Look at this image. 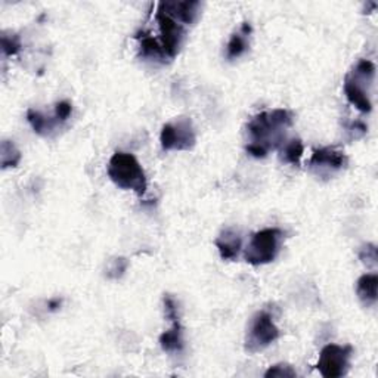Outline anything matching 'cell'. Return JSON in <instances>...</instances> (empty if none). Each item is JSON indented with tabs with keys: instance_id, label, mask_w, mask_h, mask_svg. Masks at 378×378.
<instances>
[{
	"instance_id": "3",
	"label": "cell",
	"mask_w": 378,
	"mask_h": 378,
	"mask_svg": "<svg viewBox=\"0 0 378 378\" xmlns=\"http://www.w3.org/2000/svg\"><path fill=\"white\" fill-rule=\"evenodd\" d=\"M375 64L369 59H359L356 65L346 74L345 95L347 101L361 112H371L372 103L369 90L375 78Z\"/></svg>"
},
{
	"instance_id": "4",
	"label": "cell",
	"mask_w": 378,
	"mask_h": 378,
	"mask_svg": "<svg viewBox=\"0 0 378 378\" xmlns=\"http://www.w3.org/2000/svg\"><path fill=\"white\" fill-rule=\"evenodd\" d=\"M284 232L280 228H266L253 233L244 251L246 262L253 266H262L273 262L280 254Z\"/></svg>"
},
{
	"instance_id": "15",
	"label": "cell",
	"mask_w": 378,
	"mask_h": 378,
	"mask_svg": "<svg viewBox=\"0 0 378 378\" xmlns=\"http://www.w3.org/2000/svg\"><path fill=\"white\" fill-rule=\"evenodd\" d=\"M136 38L139 41V51H141L142 58L152 59V61H162V63L169 59L162 48V43L157 42L151 34L142 31L136 36Z\"/></svg>"
},
{
	"instance_id": "21",
	"label": "cell",
	"mask_w": 378,
	"mask_h": 378,
	"mask_svg": "<svg viewBox=\"0 0 378 378\" xmlns=\"http://www.w3.org/2000/svg\"><path fill=\"white\" fill-rule=\"evenodd\" d=\"M266 378H295L297 372L295 369L290 365V364H275L272 365L266 372H265Z\"/></svg>"
},
{
	"instance_id": "1",
	"label": "cell",
	"mask_w": 378,
	"mask_h": 378,
	"mask_svg": "<svg viewBox=\"0 0 378 378\" xmlns=\"http://www.w3.org/2000/svg\"><path fill=\"white\" fill-rule=\"evenodd\" d=\"M294 123V114L285 108L263 111L247 125L246 151L254 158H265L272 149H280L287 141V130Z\"/></svg>"
},
{
	"instance_id": "18",
	"label": "cell",
	"mask_w": 378,
	"mask_h": 378,
	"mask_svg": "<svg viewBox=\"0 0 378 378\" xmlns=\"http://www.w3.org/2000/svg\"><path fill=\"white\" fill-rule=\"evenodd\" d=\"M21 162V151L16 148L14 141H2L0 144V164H2V169H11L16 167Z\"/></svg>"
},
{
	"instance_id": "24",
	"label": "cell",
	"mask_w": 378,
	"mask_h": 378,
	"mask_svg": "<svg viewBox=\"0 0 378 378\" xmlns=\"http://www.w3.org/2000/svg\"><path fill=\"white\" fill-rule=\"evenodd\" d=\"M349 130L352 132L353 137L357 139V137H362V136L367 133V126H365L362 122H355V123L350 126Z\"/></svg>"
},
{
	"instance_id": "9",
	"label": "cell",
	"mask_w": 378,
	"mask_h": 378,
	"mask_svg": "<svg viewBox=\"0 0 378 378\" xmlns=\"http://www.w3.org/2000/svg\"><path fill=\"white\" fill-rule=\"evenodd\" d=\"M164 313L172 322V327L160 335V346L167 353H181L185 349L184 340V327L181 324V316H179L177 302L170 294H166L163 298Z\"/></svg>"
},
{
	"instance_id": "12",
	"label": "cell",
	"mask_w": 378,
	"mask_h": 378,
	"mask_svg": "<svg viewBox=\"0 0 378 378\" xmlns=\"http://www.w3.org/2000/svg\"><path fill=\"white\" fill-rule=\"evenodd\" d=\"M214 246L219 254H221L222 261L233 262L243 248V238L238 231L232 228H226L219 233V236L214 241Z\"/></svg>"
},
{
	"instance_id": "19",
	"label": "cell",
	"mask_w": 378,
	"mask_h": 378,
	"mask_svg": "<svg viewBox=\"0 0 378 378\" xmlns=\"http://www.w3.org/2000/svg\"><path fill=\"white\" fill-rule=\"evenodd\" d=\"M129 268V261L126 257H115L107 266V278L110 280H120Z\"/></svg>"
},
{
	"instance_id": "25",
	"label": "cell",
	"mask_w": 378,
	"mask_h": 378,
	"mask_svg": "<svg viewBox=\"0 0 378 378\" xmlns=\"http://www.w3.org/2000/svg\"><path fill=\"white\" fill-rule=\"evenodd\" d=\"M61 303H63L61 298H52V300H49V303H48L49 310H56V309H59V306H61Z\"/></svg>"
},
{
	"instance_id": "11",
	"label": "cell",
	"mask_w": 378,
	"mask_h": 378,
	"mask_svg": "<svg viewBox=\"0 0 378 378\" xmlns=\"http://www.w3.org/2000/svg\"><path fill=\"white\" fill-rule=\"evenodd\" d=\"M160 6L164 12L173 16L182 26H192L201 15L203 4L198 0H182V2H162Z\"/></svg>"
},
{
	"instance_id": "8",
	"label": "cell",
	"mask_w": 378,
	"mask_h": 378,
	"mask_svg": "<svg viewBox=\"0 0 378 378\" xmlns=\"http://www.w3.org/2000/svg\"><path fill=\"white\" fill-rule=\"evenodd\" d=\"M155 19L158 23V28H160L162 36V48L169 59H173L181 52V48L185 41V27L176 21L173 16H170L167 12H164L160 6L157 9Z\"/></svg>"
},
{
	"instance_id": "17",
	"label": "cell",
	"mask_w": 378,
	"mask_h": 378,
	"mask_svg": "<svg viewBox=\"0 0 378 378\" xmlns=\"http://www.w3.org/2000/svg\"><path fill=\"white\" fill-rule=\"evenodd\" d=\"M27 122L30 123L34 133L41 135V136H48L53 130L55 125L58 123V120H52V118L46 117L41 111L33 110V108L27 111Z\"/></svg>"
},
{
	"instance_id": "14",
	"label": "cell",
	"mask_w": 378,
	"mask_h": 378,
	"mask_svg": "<svg viewBox=\"0 0 378 378\" xmlns=\"http://www.w3.org/2000/svg\"><path fill=\"white\" fill-rule=\"evenodd\" d=\"M377 287L378 275L375 272L365 273L356 281V294L365 306H372L377 303Z\"/></svg>"
},
{
	"instance_id": "23",
	"label": "cell",
	"mask_w": 378,
	"mask_h": 378,
	"mask_svg": "<svg viewBox=\"0 0 378 378\" xmlns=\"http://www.w3.org/2000/svg\"><path fill=\"white\" fill-rule=\"evenodd\" d=\"M73 107L68 101H61L55 105V118L58 122H67L71 115Z\"/></svg>"
},
{
	"instance_id": "13",
	"label": "cell",
	"mask_w": 378,
	"mask_h": 378,
	"mask_svg": "<svg viewBox=\"0 0 378 378\" xmlns=\"http://www.w3.org/2000/svg\"><path fill=\"white\" fill-rule=\"evenodd\" d=\"M251 26L250 23H244L240 30L235 31L231 38H229V42L226 45V58L228 59H238L240 56H243L248 48H250V36H251Z\"/></svg>"
},
{
	"instance_id": "2",
	"label": "cell",
	"mask_w": 378,
	"mask_h": 378,
	"mask_svg": "<svg viewBox=\"0 0 378 378\" xmlns=\"http://www.w3.org/2000/svg\"><path fill=\"white\" fill-rule=\"evenodd\" d=\"M107 172L112 184L118 188L133 191L139 196L145 195L148 188L147 174L133 154L122 151L115 152L110 158Z\"/></svg>"
},
{
	"instance_id": "20",
	"label": "cell",
	"mask_w": 378,
	"mask_h": 378,
	"mask_svg": "<svg viewBox=\"0 0 378 378\" xmlns=\"http://www.w3.org/2000/svg\"><path fill=\"white\" fill-rule=\"evenodd\" d=\"M0 43H2V51L6 56H15L21 51V38L18 34H6L4 33L0 37Z\"/></svg>"
},
{
	"instance_id": "5",
	"label": "cell",
	"mask_w": 378,
	"mask_h": 378,
	"mask_svg": "<svg viewBox=\"0 0 378 378\" xmlns=\"http://www.w3.org/2000/svg\"><path fill=\"white\" fill-rule=\"evenodd\" d=\"M281 331L276 327L269 310H258L250 320L246 334V352L250 355L268 349L280 338Z\"/></svg>"
},
{
	"instance_id": "22",
	"label": "cell",
	"mask_w": 378,
	"mask_h": 378,
	"mask_svg": "<svg viewBox=\"0 0 378 378\" xmlns=\"http://www.w3.org/2000/svg\"><path fill=\"white\" fill-rule=\"evenodd\" d=\"M359 258L364 265L368 268H375L378 263V256H377V246L375 244H365L362 246L359 251Z\"/></svg>"
},
{
	"instance_id": "16",
	"label": "cell",
	"mask_w": 378,
	"mask_h": 378,
	"mask_svg": "<svg viewBox=\"0 0 378 378\" xmlns=\"http://www.w3.org/2000/svg\"><path fill=\"white\" fill-rule=\"evenodd\" d=\"M280 152H281V160L284 163L291 166H300L302 157L305 154V145L300 139L294 137L284 142V145L280 148Z\"/></svg>"
},
{
	"instance_id": "7",
	"label": "cell",
	"mask_w": 378,
	"mask_h": 378,
	"mask_svg": "<svg viewBox=\"0 0 378 378\" xmlns=\"http://www.w3.org/2000/svg\"><path fill=\"white\" fill-rule=\"evenodd\" d=\"M353 353L352 346L327 345L320 355L316 364L317 371L324 378H340L349 372L350 357Z\"/></svg>"
},
{
	"instance_id": "6",
	"label": "cell",
	"mask_w": 378,
	"mask_h": 378,
	"mask_svg": "<svg viewBox=\"0 0 378 378\" xmlns=\"http://www.w3.org/2000/svg\"><path fill=\"white\" fill-rule=\"evenodd\" d=\"M160 142L164 151H189L196 144V133L189 117H176L163 126Z\"/></svg>"
},
{
	"instance_id": "10",
	"label": "cell",
	"mask_w": 378,
	"mask_h": 378,
	"mask_svg": "<svg viewBox=\"0 0 378 378\" xmlns=\"http://www.w3.org/2000/svg\"><path fill=\"white\" fill-rule=\"evenodd\" d=\"M347 163V155L343 151L337 148H321L312 154L309 170L317 177L330 179L335 173L346 169Z\"/></svg>"
}]
</instances>
